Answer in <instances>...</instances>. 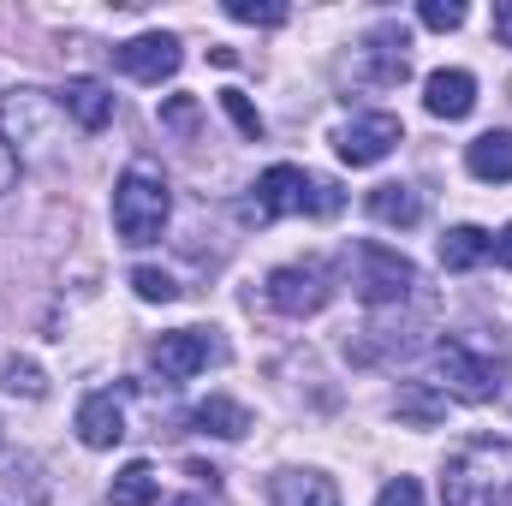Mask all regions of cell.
I'll list each match as a JSON object with an SVG mask.
<instances>
[{
  "instance_id": "2e32d148",
  "label": "cell",
  "mask_w": 512,
  "mask_h": 506,
  "mask_svg": "<svg viewBox=\"0 0 512 506\" xmlns=\"http://www.w3.org/2000/svg\"><path fill=\"white\" fill-rule=\"evenodd\" d=\"M465 167H471V179H483V185H507L512 179V131H483V137L465 149Z\"/></svg>"
},
{
  "instance_id": "e0dca14e",
  "label": "cell",
  "mask_w": 512,
  "mask_h": 506,
  "mask_svg": "<svg viewBox=\"0 0 512 506\" xmlns=\"http://www.w3.org/2000/svg\"><path fill=\"white\" fill-rule=\"evenodd\" d=\"M191 423H197L203 435H221V441H239V435H251V411H245L239 399H227V393H209V399L191 411Z\"/></svg>"
},
{
  "instance_id": "8992f818",
  "label": "cell",
  "mask_w": 512,
  "mask_h": 506,
  "mask_svg": "<svg viewBox=\"0 0 512 506\" xmlns=\"http://www.w3.org/2000/svg\"><path fill=\"white\" fill-rule=\"evenodd\" d=\"M346 274H352V292H358L370 310H382V304H405L411 286H417L411 256H399L393 245H382V239H358V245L346 251Z\"/></svg>"
},
{
  "instance_id": "d6986e66",
  "label": "cell",
  "mask_w": 512,
  "mask_h": 506,
  "mask_svg": "<svg viewBox=\"0 0 512 506\" xmlns=\"http://www.w3.org/2000/svg\"><path fill=\"white\" fill-rule=\"evenodd\" d=\"M393 417H399V423H411V429H435V423L447 417V393H441V387H429V381H411V387H399Z\"/></svg>"
},
{
  "instance_id": "52a82bcc",
  "label": "cell",
  "mask_w": 512,
  "mask_h": 506,
  "mask_svg": "<svg viewBox=\"0 0 512 506\" xmlns=\"http://www.w3.org/2000/svg\"><path fill=\"white\" fill-rule=\"evenodd\" d=\"M262 292H268V304L280 310V316H316L328 298H334V274H328V262H280L268 280H262Z\"/></svg>"
},
{
  "instance_id": "7c38bea8",
  "label": "cell",
  "mask_w": 512,
  "mask_h": 506,
  "mask_svg": "<svg viewBox=\"0 0 512 506\" xmlns=\"http://www.w3.org/2000/svg\"><path fill=\"white\" fill-rule=\"evenodd\" d=\"M423 108H429L435 120H465V114L477 108V78L459 72V66L429 72V78H423Z\"/></svg>"
},
{
  "instance_id": "7402d4cb",
  "label": "cell",
  "mask_w": 512,
  "mask_h": 506,
  "mask_svg": "<svg viewBox=\"0 0 512 506\" xmlns=\"http://www.w3.org/2000/svg\"><path fill=\"white\" fill-rule=\"evenodd\" d=\"M0 387L18 393V399H42V393H48V376H42L36 358H18V352H12V358H0Z\"/></svg>"
},
{
  "instance_id": "cb8c5ba5",
  "label": "cell",
  "mask_w": 512,
  "mask_h": 506,
  "mask_svg": "<svg viewBox=\"0 0 512 506\" xmlns=\"http://www.w3.org/2000/svg\"><path fill=\"white\" fill-rule=\"evenodd\" d=\"M227 18H239V24H262V30H274V24H286V6H280V0H227Z\"/></svg>"
},
{
  "instance_id": "d4e9b609",
  "label": "cell",
  "mask_w": 512,
  "mask_h": 506,
  "mask_svg": "<svg viewBox=\"0 0 512 506\" xmlns=\"http://www.w3.org/2000/svg\"><path fill=\"white\" fill-rule=\"evenodd\" d=\"M221 108H227V120L245 131L251 143H262V114L251 108V96H245V90H221Z\"/></svg>"
},
{
  "instance_id": "3957f363",
  "label": "cell",
  "mask_w": 512,
  "mask_h": 506,
  "mask_svg": "<svg viewBox=\"0 0 512 506\" xmlns=\"http://www.w3.org/2000/svg\"><path fill=\"white\" fill-rule=\"evenodd\" d=\"M167 215H173L167 173L137 155L126 173H120V185H114V233H120L126 245H155L161 227H167Z\"/></svg>"
},
{
  "instance_id": "4dcf8cb0",
  "label": "cell",
  "mask_w": 512,
  "mask_h": 506,
  "mask_svg": "<svg viewBox=\"0 0 512 506\" xmlns=\"http://www.w3.org/2000/svg\"><path fill=\"white\" fill-rule=\"evenodd\" d=\"M489 256H495L501 268H512V227H507V233H495V251H489Z\"/></svg>"
},
{
  "instance_id": "ac0fdd59",
  "label": "cell",
  "mask_w": 512,
  "mask_h": 506,
  "mask_svg": "<svg viewBox=\"0 0 512 506\" xmlns=\"http://www.w3.org/2000/svg\"><path fill=\"white\" fill-rule=\"evenodd\" d=\"M364 209H370V221H382V227H417V221H423V197H417L411 185H376V191L364 197Z\"/></svg>"
},
{
  "instance_id": "1f68e13d",
  "label": "cell",
  "mask_w": 512,
  "mask_h": 506,
  "mask_svg": "<svg viewBox=\"0 0 512 506\" xmlns=\"http://www.w3.org/2000/svg\"><path fill=\"white\" fill-rule=\"evenodd\" d=\"M173 506H209V501H203V495H191V501H173Z\"/></svg>"
},
{
  "instance_id": "277c9868",
  "label": "cell",
  "mask_w": 512,
  "mask_h": 506,
  "mask_svg": "<svg viewBox=\"0 0 512 506\" xmlns=\"http://www.w3.org/2000/svg\"><path fill=\"white\" fill-rule=\"evenodd\" d=\"M435 376L447 381L441 393L447 399H465V405H483V399H495L501 393V346H483V340H471V334H447V340H435Z\"/></svg>"
},
{
  "instance_id": "30bf717a",
  "label": "cell",
  "mask_w": 512,
  "mask_h": 506,
  "mask_svg": "<svg viewBox=\"0 0 512 506\" xmlns=\"http://www.w3.org/2000/svg\"><path fill=\"white\" fill-rule=\"evenodd\" d=\"M399 137H405L399 114H358V120H346L334 131V149H340L346 167H376L399 149Z\"/></svg>"
},
{
  "instance_id": "f546056e",
  "label": "cell",
  "mask_w": 512,
  "mask_h": 506,
  "mask_svg": "<svg viewBox=\"0 0 512 506\" xmlns=\"http://www.w3.org/2000/svg\"><path fill=\"white\" fill-rule=\"evenodd\" d=\"M495 42H501V48H512V0H501V6H495Z\"/></svg>"
},
{
  "instance_id": "d6a6232c",
  "label": "cell",
  "mask_w": 512,
  "mask_h": 506,
  "mask_svg": "<svg viewBox=\"0 0 512 506\" xmlns=\"http://www.w3.org/2000/svg\"><path fill=\"white\" fill-rule=\"evenodd\" d=\"M0 441H6V435H0Z\"/></svg>"
},
{
  "instance_id": "f1b7e54d",
  "label": "cell",
  "mask_w": 512,
  "mask_h": 506,
  "mask_svg": "<svg viewBox=\"0 0 512 506\" xmlns=\"http://www.w3.org/2000/svg\"><path fill=\"white\" fill-rule=\"evenodd\" d=\"M18 167H24V161H18V149L6 143V131H0V197L12 191V179H18Z\"/></svg>"
},
{
  "instance_id": "6da1fadb",
  "label": "cell",
  "mask_w": 512,
  "mask_h": 506,
  "mask_svg": "<svg viewBox=\"0 0 512 506\" xmlns=\"http://www.w3.org/2000/svg\"><path fill=\"white\" fill-rule=\"evenodd\" d=\"M441 506H512V441L471 435L441 465Z\"/></svg>"
},
{
  "instance_id": "484cf974",
  "label": "cell",
  "mask_w": 512,
  "mask_h": 506,
  "mask_svg": "<svg viewBox=\"0 0 512 506\" xmlns=\"http://www.w3.org/2000/svg\"><path fill=\"white\" fill-rule=\"evenodd\" d=\"M161 126L191 137V131H197V96H167V102H161Z\"/></svg>"
},
{
  "instance_id": "8fae6325",
  "label": "cell",
  "mask_w": 512,
  "mask_h": 506,
  "mask_svg": "<svg viewBox=\"0 0 512 506\" xmlns=\"http://www.w3.org/2000/svg\"><path fill=\"white\" fill-rule=\"evenodd\" d=\"M114 66L137 78V84H161V78H173L179 66H185V48H179V36H167V30H143V36H131L114 48Z\"/></svg>"
},
{
  "instance_id": "5b68a950",
  "label": "cell",
  "mask_w": 512,
  "mask_h": 506,
  "mask_svg": "<svg viewBox=\"0 0 512 506\" xmlns=\"http://www.w3.org/2000/svg\"><path fill=\"white\" fill-rule=\"evenodd\" d=\"M60 126H66L60 96H42V90H6V102H0V131H6V143L18 149V161H24V155H30V161H54V149H60Z\"/></svg>"
},
{
  "instance_id": "7a4b0ae2",
  "label": "cell",
  "mask_w": 512,
  "mask_h": 506,
  "mask_svg": "<svg viewBox=\"0 0 512 506\" xmlns=\"http://www.w3.org/2000/svg\"><path fill=\"white\" fill-rule=\"evenodd\" d=\"M346 209V191L310 167H292V161H274L262 179H256L251 197V221H280V215H316V221H334Z\"/></svg>"
},
{
  "instance_id": "ba28073f",
  "label": "cell",
  "mask_w": 512,
  "mask_h": 506,
  "mask_svg": "<svg viewBox=\"0 0 512 506\" xmlns=\"http://www.w3.org/2000/svg\"><path fill=\"white\" fill-rule=\"evenodd\" d=\"M149 364L167 381H191V376H203L209 364H227V340L215 328H173V334H161L149 346Z\"/></svg>"
},
{
  "instance_id": "44dd1931",
  "label": "cell",
  "mask_w": 512,
  "mask_h": 506,
  "mask_svg": "<svg viewBox=\"0 0 512 506\" xmlns=\"http://www.w3.org/2000/svg\"><path fill=\"white\" fill-rule=\"evenodd\" d=\"M108 501H114V506H155V501H161V477H155V465H143V459H131L126 471L114 477V489H108Z\"/></svg>"
},
{
  "instance_id": "9a60e30c",
  "label": "cell",
  "mask_w": 512,
  "mask_h": 506,
  "mask_svg": "<svg viewBox=\"0 0 512 506\" xmlns=\"http://www.w3.org/2000/svg\"><path fill=\"white\" fill-rule=\"evenodd\" d=\"M60 108H66L84 131H108V126H114V90H108V84H96V78H66Z\"/></svg>"
},
{
  "instance_id": "4fadbf2b",
  "label": "cell",
  "mask_w": 512,
  "mask_h": 506,
  "mask_svg": "<svg viewBox=\"0 0 512 506\" xmlns=\"http://www.w3.org/2000/svg\"><path fill=\"white\" fill-rule=\"evenodd\" d=\"M268 501L274 506H340V489H334V477H322V471H274L268 477Z\"/></svg>"
},
{
  "instance_id": "ffe728a7",
  "label": "cell",
  "mask_w": 512,
  "mask_h": 506,
  "mask_svg": "<svg viewBox=\"0 0 512 506\" xmlns=\"http://www.w3.org/2000/svg\"><path fill=\"white\" fill-rule=\"evenodd\" d=\"M489 251H495V233H483V227H453V233L441 239V268L465 274V268L489 262Z\"/></svg>"
},
{
  "instance_id": "83f0119b",
  "label": "cell",
  "mask_w": 512,
  "mask_h": 506,
  "mask_svg": "<svg viewBox=\"0 0 512 506\" xmlns=\"http://www.w3.org/2000/svg\"><path fill=\"white\" fill-rule=\"evenodd\" d=\"M376 506H429V501H423V483L417 477H393L382 495H376Z\"/></svg>"
},
{
  "instance_id": "4316f807",
  "label": "cell",
  "mask_w": 512,
  "mask_h": 506,
  "mask_svg": "<svg viewBox=\"0 0 512 506\" xmlns=\"http://www.w3.org/2000/svg\"><path fill=\"white\" fill-rule=\"evenodd\" d=\"M417 18H423L429 30H459V24H465V6H459V0H423Z\"/></svg>"
},
{
  "instance_id": "9c48e42d",
  "label": "cell",
  "mask_w": 512,
  "mask_h": 506,
  "mask_svg": "<svg viewBox=\"0 0 512 506\" xmlns=\"http://www.w3.org/2000/svg\"><path fill=\"white\" fill-rule=\"evenodd\" d=\"M411 36H405V24H376L364 42H358V54H352V78L358 84H370V90H399L405 78H411Z\"/></svg>"
},
{
  "instance_id": "5bb4252c",
  "label": "cell",
  "mask_w": 512,
  "mask_h": 506,
  "mask_svg": "<svg viewBox=\"0 0 512 506\" xmlns=\"http://www.w3.org/2000/svg\"><path fill=\"white\" fill-rule=\"evenodd\" d=\"M78 441L84 447H120L126 441V411H120V399L114 393H90L84 405H78Z\"/></svg>"
},
{
  "instance_id": "603a6c76",
  "label": "cell",
  "mask_w": 512,
  "mask_h": 506,
  "mask_svg": "<svg viewBox=\"0 0 512 506\" xmlns=\"http://www.w3.org/2000/svg\"><path fill=\"white\" fill-rule=\"evenodd\" d=\"M131 292H137L143 304H173V298H179L173 274H161V268H131Z\"/></svg>"
}]
</instances>
